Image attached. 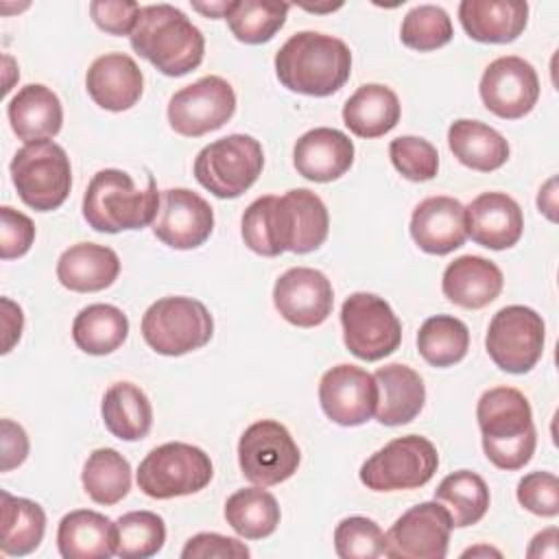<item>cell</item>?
Instances as JSON below:
<instances>
[{
    "label": "cell",
    "instance_id": "44dd1931",
    "mask_svg": "<svg viewBox=\"0 0 559 559\" xmlns=\"http://www.w3.org/2000/svg\"><path fill=\"white\" fill-rule=\"evenodd\" d=\"M467 238L493 251L513 247L524 231L518 201L504 192H483L465 207Z\"/></svg>",
    "mask_w": 559,
    "mask_h": 559
},
{
    "label": "cell",
    "instance_id": "f546056e",
    "mask_svg": "<svg viewBox=\"0 0 559 559\" xmlns=\"http://www.w3.org/2000/svg\"><path fill=\"white\" fill-rule=\"evenodd\" d=\"M400 114L397 94L382 83L360 85L343 105L345 127L365 140L389 133L400 122Z\"/></svg>",
    "mask_w": 559,
    "mask_h": 559
},
{
    "label": "cell",
    "instance_id": "b9f144b4",
    "mask_svg": "<svg viewBox=\"0 0 559 559\" xmlns=\"http://www.w3.org/2000/svg\"><path fill=\"white\" fill-rule=\"evenodd\" d=\"M334 550L341 559H376L384 555L382 528L365 518H343L334 528Z\"/></svg>",
    "mask_w": 559,
    "mask_h": 559
},
{
    "label": "cell",
    "instance_id": "60d3db41",
    "mask_svg": "<svg viewBox=\"0 0 559 559\" xmlns=\"http://www.w3.org/2000/svg\"><path fill=\"white\" fill-rule=\"evenodd\" d=\"M454 31L452 20L445 9L437 4H417L413 7L400 26V37L406 48L428 52L450 44Z\"/></svg>",
    "mask_w": 559,
    "mask_h": 559
},
{
    "label": "cell",
    "instance_id": "484cf974",
    "mask_svg": "<svg viewBox=\"0 0 559 559\" xmlns=\"http://www.w3.org/2000/svg\"><path fill=\"white\" fill-rule=\"evenodd\" d=\"M120 275V260L111 247L76 242L57 260V280L74 293H96L109 288Z\"/></svg>",
    "mask_w": 559,
    "mask_h": 559
},
{
    "label": "cell",
    "instance_id": "9a60e30c",
    "mask_svg": "<svg viewBox=\"0 0 559 559\" xmlns=\"http://www.w3.org/2000/svg\"><path fill=\"white\" fill-rule=\"evenodd\" d=\"M452 528V518L441 502H419L384 533V555L393 559H443Z\"/></svg>",
    "mask_w": 559,
    "mask_h": 559
},
{
    "label": "cell",
    "instance_id": "836d02e7",
    "mask_svg": "<svg viewBox=\"0 0 559 559\" xmlns=\"http://www.w3.org/2000/svg\"><path fill=\"white\" fill-rule=\"evenodd\" d=\"M129 336L127 314L111 304L85 306L72 321L74 345L92 356L116 352Z\"/></svg>",
    "mask_w": 559,
    "mask_h": 559
},
{
    "label": "cell",
    "instance_id": "f1b7e54d",
    "mask_svg": "<svg viewBox=\"0 0 559 559\" xmlns=\"http://www.w3.org/2000/svg\"><path fill=\"white\" fill-rule=\"evenodd\" d=\"M57 548L63 559H109L116 555V522L92 509H76L61 518Z\"/></svg>",
    "mask_w": 559,
    "mask_h": 559
},
{
    "label": "cell",
    "instance_id": "816d5d0a",
    "mask_svg": "<svg viewBox=\"0 0 559 559\" xmlns=\"http://www.w3.org/2000/svg\"><path fill=\"white\" fill-rule=\"evenodd\" d=\"M537 207H539V212H544V216L548 218V221H557V179L555 177H550L548 181H546V186L544 188H539V194H537Z\"/></svg>",
    "mask_w": 559,
    "mask_h": 559
},
{
    "label": "cell",
    "instance_id": "7402d4cb",
    "mask_svg": "<svg viewBox=\"0 0 559 559\" xmlns=\"http://www.w3.org/2000/svg\"><path fill=\"white\" fill-rule=\"evenodd\" d=\"M90 98L107 111L131 109L144 90V76L135 59L124 52H107L92 61L85 74Z\"/></svg>",
    "mask_w": 559,
    "mask_h": 559
},
{
    "label": "cell",
    "instance_id": "83f0119b",
    "mask_svg": "<svg viewBox=\"0 0 559 559\" xmlns=\"http://www.w3.org/2000/svg\"><path fill=\"white\" fill-rule=\"evenodd\" d=\"M7 116L13 133L26 144L55 138L63 124L59 96L41 83H28L20 87L17 94L9 100Z\"/></svg>",
    "mask_w": 559,
    "mask_h": 559
},
{
    "label": "cell",
    "instance_id": "f907efd6",
    "mask_svg": "<svg viewBox=\"0 0 559 559\" xmlns=\"http://www.w3.org/2000/svg\"><path fill=\"white\" fill-rule=\"evenodd\" d=\"M557 542H559V531H557V526H550V528L537 533L531 539V544L526 548V557H531V559H539V557L557 559L559 557V544Z\"/></svg>",
    "mask_w": 559,
    "mask_h": 559
},
{
    "label": "cell",
    "instance_id": "ee69618b",
    "mask_svg": "<svg viewBox=\"0 0 559 559\" xmlns=\"http://www.w3.org/2000/svg\"><path fill=\"white\" fill-rule=\"evenodd\" d=\"M515 496L526 511L539 518H555L559 513V480L550 472L524 474L518 483Z\"/></svg>",
    "mask_w": 559,
    "mask_h": 559
},
{
    "label": "cell",
    "instance_id": "5b68a950",
    "mask_svg": "<svg viewBox=\"0 0 559 559\" xmlns=\"http://www.w3.org/2000/svg\"><path fill=\"white\" fill-rule=\"evenodd\" d=\"M159 210V192L153 177L138 188L129 173L118 168L98 170L83 194V218L103 234L142 229L153 225Z\"/></svg>",
    "mask_w": 559,
    "mask_h": 559
},
{
    "label": "cell",
    "instance_id": "f6af8a7d",
    "mask_svg": "<svg viewBox=\"0 0 559 559\" xmlns=\"http://www.w3.org/2000/svg\"><path fill=\"white\" fill-rule=\"evenodd\" d=\"M35 240V225L33 221L13 210L11 205L0 207V258L13 260L22 258Z\"/></svg>",
    "mask_w": 559,
    "mask_h": 559
},
{
    "label": "cell",
    "instance_id": "7a4b0ae2",
    "mask_svg": "<svg viewBox=\"0 0 559 559\" xmlns=\"http://www.w3.org/2000/svg\"><path fill=\"white\" fill-rule=\"evenodd\" d=\"M275 74L295 94L330 96L352 74V50L334 35L299 31L275 52Z\"/></svg>",
    "mask_w": 559,
    "mask_h": 559
},
{
    "label": "cell",
    "instance_id": "ba28073f",
    "mask_svg": "<svg viewBox=\"0 0 559 559\" xmlns=\"http://www.w3.org/2000/svg\"><path fill=\"white\" fill-rule=\"evenodd\" d=\"M264 153L255 138L231 133L205 144L194 157L197 181L218 199H236L260 177Z\"/></svg>",
    "mask_w": 559,
    "mask_h": 559
},
{
    "label": "cell",
    "instance_id": "74e56055",
    "mask_svg": "<svg viewBox=\"0 0 559 559\" xmlns=\"http://www.w3.org/2000/svg\"><path fill=\"white\" fill-rule=\"evenodd\" d=\"M417 349L428 365L452 367L461 362L469 349V330L452 314H435L421 323Z\"/></svg>",
    "mask_w": 559,
    "mask_h": 559
},
{
    "label": "cell",
    "instance_id": "2e32d148",
    "mask_svg": "<svg viewBox=\"0 0 559 559\" xmlns=\"http://www.w3.org/2000/svg\"><path fill=\"white\" fill-rule=\"evenodd\" d=\"M478 92L491 114L504 120H518L537 105L539 76L526 59L504 55L485 68Z\"/></svg>",
    "mask_w": 559,
    "mask_h": 559
},
{
    "label": "cell",
    "instance_id": "8992f818",
    "mask_svg": "<svg viewBox=\"0 0 559 559\" xmlns=\"http://www.w3.org/2000/svg\"><path fill=\"white\" fill-rule=\"evenodd\" d=\"M9 170L17 197L37 212L57 210L70 194V157L52 140L24 144L13 155Z\"/></svg>",
    "mask_w": 559,
    "mask_h": 559
},
{
    "label": "cell",
    "instance_id": "11a10c76",
    "mask_svg": "<svg viewBox=\"0 0 559 559\" xmlns=\"http://www.w3.org/2000/svg\"><path fill=\"white\" fill-rule=\"evenodd\" d=\"M478 555H496V557H500V550L489 548V546H476V548H467L463 552V557H478Z\"/></svg>",
    "mask_w": 559,
    "mask_h": 559
},
{
    "label": "cell",
    "instance_id": "6da1fadb",
    "mask_svg": "<svg viewBox=\"0 0 559 559\" xmlns=\"http://www.w3.org/2000/svg\"><path fill=\"white\" fill-rule=\"evenodd\" d=\"M240 234L245 245L264 258L284 251L310 253L319 249L330 231V214L319 194L295 188L282 197L255 199L242 214Z\"/></svg>",
    "mask_w": 559,
    "mask_h": 559
},
{
    "label": "cell",
    "instance_id": "30bf717a",
    "mask_svg": "<svg viewBox=\"0 0 559 559\" xmlns=\"http://www.w3.org/2000/svg\"><path fill=\"white\" fill-rule=\"evenodd\" d=\"M439 467V454L430 439L406 435L376 450L360 465V483L371 491H404L424 487Z\"/></svg>",
    "mask_w": 559,
    "mask_h": 559
},
{
    "label": "cell",
    "instance_id": "4dcf8cb0",
    "mask_svg": "<svg viewBox=\"0 0 559 559\" xmlns=\"http://www.w3.org/2000/svg\"><path fill=\"white\" fill-rule=\"evenodd\" d=\"M448 146L463 166L478 173L498 170L509 159L504 135L480 120H454L448 129Z\"/></svg>",
    "mask_w": 559,
    "mask_h": 559
},
{
    "label": "cell",
    "instance_id": "d590c367",
    "mask_svg": "<svg viewBox=\"0 0 559 559\" xmlns=\"http://www.w3.org/2000/svg\"><path fill=\"white\" fill-rule=\"evenodd\" d=\"M435 500L448 509L454 528H465L485 518L489 509V487L476 472L459 469L439 483Z\"/></svg>",
    "mask_w": 559,
    "mask_h": 559
},
{
    "label": "cell",
    "instance_id": "277c9868",
    "mask_svg": "<svg viewBox=\"0 0 559 559\" xmlns=\"http://www.w3.org/2000/svg\"><path fill=\"white\" fill-rule=\"evenodd\" d=\"M131 48L166 76H183L203 61V33L173 4L142 7L129 35Z\"/></svg>",
    "mask_w": 559,
    "mask_h": 559
},
{
    "label": "cell",
    "instance_id": "8fae6325",
    "mask_svg": "<svg viewBox=\"0 0 559 559\" xmlns=\"http://www.w3.org/2000/svg\"><path fill=\"white\" fill-rule=\"evenodd\" d=\"M546 343V325L539 312L528 306H504L500 308L487 328L485 347L493 365L507 373L531 371Z\"/></svg>",
    "mask_w": 559,
    "mask_h": 559
},
{
    "label": "cell",
    "instance_id": "1f68e13d",
    "mask_svg": "<svg viewBox=\"0 0 559 559\" xmlns=\"http://www.w3.org/2000/svg\"><path fill=\"white\" fill-rule=\"evenodd\" d=\"M105 428L122 441H140L153 426V406L133 382H114L100 404Z\"/></svg>",
    "mask_w": 559,
    "mask_h": 559
},
{
    "label": "cell",
    "instance_id": "8d00e7d4",
    "mask_svg": "<svg viewBox=\"0 0 559 559\" xmlns=\"http://www.w3.org/2000/svg\"><path fill=\"white\" fill-rule=\"evenodd\" d=\"M85 493L96 502L111 507L120 502L131 489V465L114 448L94 450L81 472Z\"/></svg>",
    "mask_w": 559,
    "mask_h": 559
},
{
    "label": "cell",
    "instance_id": "ab89813d",
    "mask_svg": "<svg viewBox=\"0 0 559 559\" xmlns=\"http://www.w3.org/2000/svg\"><path fill=\"white\" fill-rule=\"evenodd\" d=\"M166 524L153 511H129L116 520V555L148 559L164 548Z\"/></svg>",
    "mask_w": 559,
    "mask_h": 559
},
{
    "label": "cell",
    "instance_id": "e0dca14e",
    "mask_svg": "<svg viewBox=\"0 0 559 559\" xmlns=\"http://www.w3.org/2000/svg\"><path fill=\"white\" fill-rule=\"evenodd\" d=\"M319 402L334 424L360 426L376 413L378 382L367 369L341 362L321 376Z\"/></svg>",
    "mask_w": 559,
    "mask_h": 559
},
{
    "label": "cell",
    "instance_id": "5bb4252c",
    "mask_svg": "<svg viewBox=\"0 0 559 559\" xmlns=\"http://www.w3.org/2000/svg\"><path fill=\"white\" fill-rule=\"evenodd\" d=\"M236 111V92L223 76H203L168 100V122L183 138H199L221 129Z\"/></svg>",
    "mask_w": 559,
    "mask_h": 559
},
{
    "label": "cell",
    "instance_id": "bcb514c9",
    "mask_svg": "<svg viewBox=\"0 0 559 559\" xmlns=\"http://www.w3.org/2000/svg\"><path fill=\"white\" fill-rule=\"evenodd\" d=\"M142 7L133 0H94L90 15L94 24L109 35H131Z\"/></svg>",
    "mask_w": 559,
    "mask_h": 559
},
{
    "label": "cell",
    "instance_id": "db71d44e",
    "mask_svg": "<svg viewBox=\"0 0 559 559\" xmlns=\"http://www.w3.org/2000/svg\"><path fill=\"white\" fill-rule=\"evenodd\" d=\"M306 11H310V13H332V11H336V9H341L343 4L341 2H336V4H301Z\"/></svg>",
    "mask_w": 559,
    "mask_h": 559
},
{
    "label": "cell",
    "instance_id": "e575fe53",
    "mask_svg": "<svg viewBox=\"0 0 559 559\" xmlns=\"http://www.w3.org/2000/svg\"><path fill=\"white\" fill-rule=\"evenodd\" d=\"M282 511L273 493L258 487L234 491L225 502L227 524L245 539H264L275 533Z\"/></svg>",
    "mask_w": 559,
    "mask_h": 559
},
{
    "label": "cell",
    "instance_id": "d4e9b609",
    "mask_svg": "<svg viewBox=\"0 0 559 559\" xmlns=\"http://www.w3.org/2000/svg\"><path fill=\"white\" fill-rule=\"evenodd\" d=\"M504 277L496 262L480 255H461L450 262L441 277V290L448 301L480 310L489 306L502 290Z\"/></svg>",
    "mask_w": 559,
    "mask_h": 559
},
{
    "label": "cell",
    "instance_id": "7dc6e473",
    "mask_svg": "<svg viewBox=\"0 0 559 559\" xmlns=\"http://www.w3.org/2000/svg\"><path fill=\"white\" fill-rule=\"evenodd\" d=\"M249 555L251 550L240 539L221 533H197L181 550V559H245Z\"/></svg>",
    "mask_w": 559,
    "mask_h": 559
},
{
    "label": "cell",
    "instance_id": "681fc988",
    "mask_svg": "<svg viewBox=\"0 0 559 559\" xmlns=\"http://www.w3.org/2000/svg\"><path fill=\"white\" fill-rule=\"evenodd\" d=\"M2 304V332H4V343H2V354H9L13 349V345L20 341L22 336V328H24V314L22 308L11 301L9 297L0 299Z\"/></svg>",
    "mask_w": 559,
    "mask_h": 559
},
{
    "label": "cell",
    "instance_id": "7c38bea8",
    "mask_svg": "<svg viewBox=\"0 0 559 559\" xmlns=\"http://www.w3.org/2000/svg\"><path fill=\"white\" fill-rule=\"evenodd\" d=\"M341 325L345 347L360 360L376 362L402 343V323L389 301L373 293H354L343 301Z\"/></svg>",
    "mask_w": 559,
    "mask_h": 559
},
{
    "label": "cell",
    "instance_id": "ffe728a7",
    "mask_svg": "<svg viewBox=\"0 0 559 559\" xmlns=\"http://www.w3.org/2000/svg\"><path fill=\"white\" fill-rule=\"evenodd\" d=\"M415 245L432 255H448L467 240L465 205L454 197H428L419 201L411 216Z\"/></svg>",
    "mask_w": 559,
    "mask_h": 559
},
{
    "label": "cell",
    "instance_id": "603a6c76",
    "mask_svg": "<svg viewBox=\"0 0 559 559\" xmlns=\"http://www.w3.org/2000/svg\"><path fill=\"white\" fill-rule=\"evenodd\" d=\"M293 164L308 181H334L352 168L354 142L349 135L332 127L310 129L295 142Z\"/></svg>",
    "mask_w": 559,
    "mask_h": 559
},
{
    "label": "cell",
    "instance_id": "c3c4849f",
    "mask_svg": "<svg viewBox=\"0 0 559 559\" xmlns=\"http://www.w3.org/2000/svg\"><path fill=\"white\" fill-rule=\"evenodd\" d=\"M0 435H2V472H11L13 467H20L28 456V437L24 428L11 419L0 421Z\"/></svg>",
    "mask_w": 559,
    "mask_h": 559
},
{
    "label": "cell",
    "instance_id": "cb8c5ba5",
    "mask_svg": "<svg viewBox=\"0 0 559 559\" xmlns=\"http://www.w3.org/2000/svg\"><path fill=\"white\" fill-rule=\"evenodd\" d=\"M463 31L480 44H511L528 22L524 0H463L459 4Z\"/></svg>",
    "mask_w": 559,
    "mask_h": 559
},
{
    "label": "cell",
    "instance_id": "4316f807",
    "mask_svg": "<svg viewBox=\"0 0 559 559\" xmlns=\"http://www.w3.org/2000/svg\"><path fill=\"white\" fill-rule=\"evenodd\" d=\"M378 382L376 419L384 426H402L413 421L426 402L421 376L402 362H391L373 373Z\"/></svg>",
    "mask_w": 559,
    "mask_h": 559
},
{
    "label": "cell",
    "instance_id": "f35d334b",
    "mask_svg": "<svg viewBox=\"0 0 559 559\" xmlns=\"http://www.w3.org/2000/svg\"><path fill=\"white\" fill-rule=\"evenodd\" d=\"M290 4L273 0H234L227 13L231 35L242 44H264L286 24Z\"/></svg>",
    "mask_w": 559,
    "mask_h": 559
},
{
    "label": "cell",
    "instance_id": "9c48e42d",
    "mask_svg": "<svg viewBox=\"0 0 559 559\" xmlns=\"http://www.w3.org/2000/svg\"><path fill=\"white\" fill-rule=\"evenodd\" d=\"M214 465L210 454L183 441L153 448L138 467V487L155 500L190 496L210 485Z\"/></svg>",
    "mask_w": 559,
    "mask_h": 559
},
{
    "label": "cell",
    "instance_id": "d6a6232c",
    "mask_svg": "<svg viewBox=\"0 0 559 559\" xmlns=\"http://www.w3.org/2000/svg\"><path fill=\"white\" fill-rule=\"evenodd\" d=\"M0 550L9 557H24L33 552L46 533V513L44 509L28 500L11 496L9 491L0 493Z\"/></svg>",
    "mask_w": 559,
    "mask_h": 559
},
{
    "label": "cell",
    "instance_id": "7bdbcfd3",
    "mask_svg": "<svg viewBox=\"0 0 559 559\" xmlns=\"http://www.w3.org/2000/svg\"><path fill=\"white\" fill-rule=\"evenodd\" d=\"M389 157L395 170L408 181H430L439 170L437 148L417 135H400L391 140Z\"/></svg>",
    "mask_w": 559,
    "mask_h": 559
},
{
    "label": "cell",
    "instance_id": "4fadbf2b",
    "mask_svg": "<svg viewBox=\"0 0 559 559\" xmlns=\"http://www.w3.org/2000/svg\"><path fill=\"white\" fill-rule=\"evenodd\" d=\"M301 454L288 428L275 419H260L245 428L238 441L242 476L260 487L288 480L299 467Z\"/></svg>",
    "mask_w": 559,
    "mask_h": 559
},
{
    "label": "cell",
    "instance_id": "f5cc1de1",
    "mask_svg": "<svg viewBox=\"0 0 559 559\" xmlns=\"http://www.w3.org/2000/svg\"><path fill=\"white\" fill-rule=\"evenodd\" d=\"M234 2V0H231ZM231 2L227 0H221V2H190L194 11L203 13L205 17H212V20H218V17H227V13L231 11Z\"/></svg>",
    "mask_w": 559,
    "mask_h": 559
},
{
    "label": "cell",
    "instance_id": "d6986e66",
    "mask_svg": "<svg viewBox=\"0 0 559 559\" xmlns=\"http://www.w3.org/2000/svg\"><path fill=\"white\" fill-rule=\"evenodd\" d=\"M275 310L297 328L321 325L334 306V290L325 273L310 266H293L273 286Z\"/></svg>",
    "mask_w": 559,
    "mask_h": 559
},
{
    "label": "cell",
    "instance_id": "52a82bcc",
    "mask_svg": "<svg viewBox=\"0 0 559 559\" xmlns=\"http://www.w3.org/2000/svg\"><path fill=\"white\" fill-rule=\"evenodd\" d=\"M214 334L210 310L192 297L175 295L153 301L142 314V336L162 356H183L201 349Z\"/></svg>",
    "mask_w": 559,
    "mask_h": 559
},
{
    "label": "cell",
    "instance_id": "3957f363",
    "mask_svg": "<svg viewBox=\"0 0 559 559\" xmlns=\"http://www.w3.org/2000/svg\"><path fill=\"white\" fill-rule=\"evenodd\" d=\"M485 456L500 469H522L535 452L537 432L526 395L513 386L487 389L476 404Z\"/></svg>",
    "mask_w": 559,
    "mask_h": 559
},
{
    "label": "cell",
    "instance_id": "ac0fdd59",
    "mask_svg": "<svg viewBox=\"0 0 559 559\" xmlns=\"http://www.w3.org/2000/svg\"><path fill=\"white\" fill-rule=\"evenodd\" d=\"M214 229L212 205L188 188H168L159 194L153 234L170 249H197Z\"/></svg>",
    "mask_w": 559,
    "mask_h": 559
}]
</instances>
